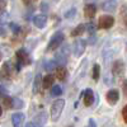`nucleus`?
<instances>
[{
	"mask_svg": "<svg viewBox=\"0 0 127 127\" xmlns=\"http://www.w3.org/2000/svg\"><path fill=\"white\" fill-rule=\"evenodd\" d=\"M114 24V18L112 15H102L98 20V27L100 29H109Z\"/></svg>",
	"mask_w": 127,
	"mask_h": 127,
	"instance_id": "nucleus-5",
	"label": "nucleus"
},
{
	"mask_svg": "<svg viewBox=\"0 0 127 127\" xmlns=\"http://www.w3.org/2000/svg\"><path fill=\"white\" fill-rule=\"evenodd\" d=\"M1 76H4L5 79L9 78V64H4V66H3V70H1V74H0Z\"/></svg>",
	"mask_w": 127,
	"mask_h": 127,
	"instance_id": "nucleus-25",
	"label": "nucleus"
},
{
	"mask_svg": "<svg viewBox=\"0 0 127 127\" xmlns=\"http://www.w3.org/2000/svg\"><path fill=\"white\" fill-rule=\"evenodd\" d=\"M54 81H55V78L52 75H46L42 79V87H43V89H50L54 85Z\"/></svg>",
	"mask_w": 127,
	"mask_h": 127,
	"instance_id": "nucleus-13",
	"label": "nucleus"
},
{
	"mask_svg": "<svg viewBox=\"0 0 127 127\" xmlns=\"http://www.w3.org/2000/svg\"><path fill=\"white\" fill-rule=\"evenodd\" d=\"M36 121H34V123L38 126V127H42L45 123H46V120H47V114L45 113V112H41V113H38V116L34 118Z\"/></svg>",
	"mask_w": 127,
	"mask_h": 127,
	"instance_id": "nucleus-15",
	"label": "nucleus"
},
{
	"mask_svg": "<svg viewBox=\"0 0 127 127\" xmlns=\"http://www.w3.org/2000/svg\"><path fill=\"white\" fill-rule=\"evenodd\" d=\"M67 76V70L65 69V66H57L56 69V78L59 80H65Z\"/></svg>",
	"mask_w": 127,
	"mask_h": 127,
	"instance_id": "nucleus-14",
	"label": "nucleus"
},
{
	"mask_svg": "<svg viewBox=\"0 0 127 127\" xmlns=\"http://www.w3.org/2000/svg\"><path fill=\"white\" fill-rule=\"evenodd\" d=\"M92 76L94 79V81H98L99 80V76H100V66L98 65V64H95V65L93 66V74Z\"/></svg>",
	"mask_w": 127,
	"mask_h": 127,
	"instance_id": "nucleus-20",
	"label": "nucleus"
},
{
	"mask_svg": "<svg viewBox=\"0 0 127 127\" xmlns=\"http://www.w3.org/2000/svg\"><path fill=\"white\" fill-rule=\"evenodd\" d=\"M62 94V88L60 85H54L51 89V95L52 97H60Z\"/></svg>",
	"mask_w": 127,
	"mask_h": 127,
	"instance_id": "nucleus-21",
	"label": "nucleus"
},
{
	"mask_svg": "<svg viewBox=\"0 0 127 127\" xmlns=\"http://www.w3.org/2000/svg\"><path fill=\"white\" fill-rule=\"evenodd\" d=\"M27 127H36V126H34L33 123H28V125H27Z\"/></svg>",
	"mask_w": 127,
	"mask_h": 127,
	"instance_id": "nucleus-37",
	"label": "nucleus"
},
{
	"mask_svg": "<svg viewBox=\"0 0 127 127\" xmlns=\"http://www.w3.org/2000/svg\"><path fill=\"white\" fill-rule=\"evenodd\" d=\"M23 1H24V4H31L32 0H23Z\"/></svg>",
	"mask_w": 127,
	"mask_h": 127,
	"instance_id": "nucleus-36",
	"label": "nucleus"
},
{
	"mask_svg": "<svg viewBox=\"0 0 127 127\" xmlns=\"http://www.w3.org/2000/svg\"><path fill=\"white\" fill-rule=\"evenodd\" d=\"M5 1H4V0H0V14H1L3 12H4V8H5Z\"/></svg>",
	"mask_w": 127,
	"mask_h": 127,
	"instance_id": "nucleus-34",
	"label": "nucleus"
},
{
	"mask_svg": "<svg viewBox=\"0 0 127 127\" xmlns=\"http://www.w3.org/2000/svg\"><path fill=\"white\" fill-rule=\"evenodd\" d=\"M84 97V104L87 105V107H90V105L94 103V92L92 89H87L83 94Z\"/></svg>",
	"mask_w": 127,
	"mask_h": 127,
	"instance_id": "nucleus-10",
	"label": "nucleus"
},
{
	"mask_svg": "<svg viewBox=\"0 0 127 127\" xmlns=\"http://www.w3.org/2000/svg\"><path fill=\"white\" fill-rule=\"evenodd\" d=\"M102 9L105 10V12H113V10H116V3L112 1V0L104 1V3L102 4Z\"/></svg>",
	"mask_w": 127,
	"mask_h": 127,
	"instance_id": "nucleus-16",
	"label": "nucleus"
},
{
	"mask_svg": "<svg viewBox=\"0 0 127 127\" xmlns=\"http://www.w3.org/2000/svg\"><path fill=\"white\" fill-rule=\"evenodd\" d=\"M122 117H123V121L127 123V104L125 105V108L122 109Z\"/></svg>",
	"mask_w": 127,
	"mask_h": 127,
	"instance_id": "nucleus-32",
	"label": "nucleus"
},
{
	"mask_svg": "<svg viewBox=\"0 0 127 127\" xmlns=\"http://www.w3.org/2000/svg\"><path fill=\"white\" fill-rule=\"evenodd\" d=\"M105 98H107V102H108L109 104L114 105L116 103L118 102V99H120V93H118L117 89H111V90L107 93V95H105Z\"/></svg>",
	"mask_w": 127,
	"mask_h": 127,
	"instance_id": "nucleus-8",
	"label": "nucleus"
},
{
	"mask_svg": "<svg viewBox=\"0 0 127 127\" xmlns=\"http://www.w3.org/2000/svg\"><path fill=\"white\" fill-rule=\"evenodd\" d=\"M41 81H42V76L41 74H37L36 78H34V81H33V93H38L39 90V87H41Z\"/></svg>",
	"mask_w": 127,
	"mask_h": 127,
	"instance_id": "nucleus-18",
	"label": "nucleus"
},
{
	"mask_svg": "<svg viewBox=\"0 0 127 127\" xmlns=\"http://www.w3.org/2000/svg\"><path fill=\"white\" fill-rule=\"evenodd\" d=\"M69 55H70V46H69V45H64L62 47L60 46L59 51L56 52V55H55L56 62L59 64V65L64 66V65H65V64L67 62Z\"/></svg>",
	"mask_w": 127,
	"mask_h": 127,
	"instance_id": "nucleus-2",
	"label": "nucleus"
},
{
	"mask_svg": "<svg viewBox=\"0 0 127 127\" xmlns=\"http://www.w3.org/2000/svg\"><path fill=\"white\" fill-rule=\"evenodd\" d=\"M123 93H125L126 98H127V81H125V84H123Z\"/></svg>",
	"mask_w": 127,
	"mask_h": 127,
	"instance_id": "nucleus-35",
	"label": "nucleus"
},
{
	"mask_svg": "<svg viewBox=\"0 0 127 127\" xmlns=\"http://www.w3.org/2000/svg\"><path fill=\"white\" fill-rule=\"evenodd\" d=\"M85 27H87V31H88V33H89V34H94V33H95V31H97V28H95V24H94L93 22L88 23Z\"/></svg>",
	"mask_w": 127,
	"mask_h": 127,
	"instance_id": "nucleus-26",
	"label": "nucleus"
},
{
	"mask_svg": "<svg viewBox=\"0 0 127 127\" xmlns=\"http://www.w3.org/2000/svg\"><path fill=\"white\" fill-rule=\"evenodd\" d=\"M64 38H65L64 33H61V32H56V33L51 37V39L48 42L47 51H54V50L60 48V46L62 45V42H64Z\"/></svg>",
	"mask_w": 127,
	"mask_h": 127,
	"instance_id": "nucleus-3",
	"label": "nucleus"
},
{
	"mask_svg": "<svg viewBox=\"0 0 127 127\" xmlns=\"http://www.w3.org/2000/svg\"><path fill=\"white\" fill-rule=\"evenodd\" d=\"M24 120H26V116L22 112H17L12 116V122L14 127H22V125L24 123Z\"/></svg>",
	"mask_w": 127,
	"mask_h": 127,
	"instance_id": "nucleus-9",
	"label": "nucleus"
},
{
	"mask_svg": "<svg viewBox=\"0 0 127 127\" xmlns=\"http://www.w3.org/2000/svg\"><path fill=\"white\" fill-rule=\"evenodd\" d=\"M85 47H87V41H84L81 38L76 39L75 42H74V45H72V54H74V56L80 57L84 54V51H85Z\"/></svg>",
	"mask_w": 127,
	"mask_h": 127,
	"instance_id": "nucleus-4",
	"label": "nucleus"
},
{
	"mask_svg": "<svg viewBox=\"0 0 127 127\" xmlns=\"http://www.w3.org/2000/svg\"><path fill=\"white\" fill-rule=\"evenodd\" d=\"M84 31H85V26H84V24H79L78 27L74 28V31L71 32V36H72V37H78V36L83 34Z\"/></svg>",
	"mask_w": 127,
	"mask_h": 127,
	"instance_id": "nucleus-19",
	"label": "nucleus"
},
{
	"mask_svg": "<svg viewBox=\"0 0 127 127\" xmlns=\"http://www.w3.org/2000/svg\"><path fill=\"white\" fill-rule=\"evenodd\" d=\"M9 27H10V29L13 31V33H19L20 27H19L18 24H15V23H10V24H9Z\"/></svg>",
	"mask_w": 127,
	"mask_h": 127,
	"instance_id": "nucleus-28",
	"label": "nucleus"
},
{
	"mask_svg": "<svg viewBox=\"0 0 127 127\" xmlns=\"http://www.w3.org/2000/svg\"><path fill=\"white\" fill-rule=\"evenodd\" d=\"M65 107V100L64 99H56L51 105V120L56 122L61 117V113Z\"/></svg>",
	"mask_w": 127,
	"mask_h": 127,
	"instance_id": "nucleus-1",
	"label": "nucleus"
},
{
	"mask_svg": "<svg viewBox=\"0 0 127 127\" xmlns=\"http://www.w3.org/2000/svg\"><path fill=\"white\" fill-rule=\"evenodd\" d=\"M87 1H89V0H87Z\"/></svg>",
	"mask_w": 127,
	"mask_h": 127,
	"instance_id": "nucleus-40",
	"label": "nucleus"
},
{
	"mask_svg": "<svg viewBox=\"0 0 127 127\" xmlns=\"http://www.w3.org/2000/svg\"><path fill=\"white\" fill-rule=\"evenodd\" d=\"M39 9H41V12L42 13H48V10H50V6H48V3H46V1H42L41 3V5H39Z\"/></svg>",
	"mask_w": 127,
	"mask_h": 127,
	"instance_id": "nucleus-27",
	"label": "nucleus"
},
{
	"mask_svg": "<svg viewBox=\"0 0 127 127\" xmlns=\"http://www.w3.org/2000/svg\"><path fill=\"white\" fill-rule=\"evenodd\" d=\"M56 69H57V62H56V60H48V61L45 62V70H47V71H54V70H56Z\"/></svg>",
	"mask_w": 127,
	"mask_h": 127,
	"instance_id": "nucleus-17",
	"label": "nucleus"
},
{
	"mask_svg": "<svg viewBox=\"0 0 127 127\" xmlns=\"http://www.w3.org/2000/svg\"><path fill=\"white\" fill-rule=\"evenodd\" d=\"M95 13H97V6L94 4H87L85 5V8H84V15H85V18L92 19V18H94Z\"/></svg>",
	"mask_w": 127,
	"mask_h": 127,
	"instance_id": "nucleus-12",
	"label": "nucleus"
},
{
	"mask_svg": "<svg viewBox=\"0 0 127 127\" xmlns=\"http://www.w3.org/2000/svg\"><path fill=\"white\" fill-rule=\"evenodd\" d=\"M24 107V103L22 99H19V98H14L13 99V108L15 109H22Z\"/></svg>",
	"mask_w": 127,
	"mask_h": 127,
	"instance_id": "nucleus-22",
	"label": "nucleus"
},
{
	"mask_svg": "<svg viewBox=\"0 0 127 127\" xmlns=\"http://www.w3.org/2000/svg\"><path fill=\"white\" fill-rule=\"evenodd\" d=\"M76 12H78L76 8H70L67 12L65 13V18H66V19H72L76 15Z\"/></svg>",
	"mask_w": 127,
	"mask_h": 127,
	"instance_id": "nucleus-23",
	"label": "nucleus"
},
{
	"mask_svg": "<svg viewBox=\"0 0 127 127\" xmlns=\"http://www.w3.org/2000/svg\"><path fill=\"white\" fill-rule=\"evenodd\" d=\"M95 42H97V36H95V34H89L87 43H89V45H94Z\"/></svg>",
	"mask_w": 127,
	"mask_h": 127,
	"instance_id": "nucleus-29",
	"label": "nucleus"
},
{
	"mask_svg": "<svg viewBox=\"0 0 127 127\" xmlns=\"http://www.w3.org/2000/svg\"><path fill=\"white\" fill-rule=\"evenodd\" d=\"M8 18H9V14L4 12L1 15H0V24H4V23L6 22V20H8Z\"/></svg>",
	"mask_w": 127,
	"mask_h": 127,
	"instance_id": "nucleus-31",
	"label": "nucleus"
},
{
	"mask_svg": "<svg viewBox=\"0 0 127 127\" xmlns=\"http://www.w3.org/2000/svg\"><path fill=\"white\" fill-rule=\"evenodd\" d=\"M85 127H97V123H95V121H94L93 118H90V120L88 121V125H87Z\"/></svg>",
	"mask_w": 127,
	"mask_h": 127,
	"instance_id": "nucleus-33",
	"label": "nucleus"
},
{
	"mask_svg": "<svg viewBox=\"0 0 127 127\" xmlns=\"http://www.w3.org/2000/svg\"><path fill=\"white\" fill-rule=\"evenodd\" d=\"M6 94H8V90L5 89V87L0 85V99H4L6 97Z\"/></svg>",
	"mask_w": 127,
	"mask_h": 127,
	"instance_id": "nucleus-30",
	"label": "nucleus"
},
{
	"mask_svg": "<svg viewBox=\"0 0 127 127\" xmlns=\"http://www.w3.org/2000/svg\"><path fill=\"white\" fill-rule=\"evenodd\" d=\"M33 23L37 28H45V26L47 24V17L45 14H39V15H36L33 18Z\"/></svg>",
	"mask_w": 127,
	"mask_h": 127,
	"instance_id": "nucleus-11",
	"label": "nucleus"
},
{
	"mask_svg": "<svg viewBox=\"0 0 127 127\" xmlns=\"http://www.w3.org/2000/svg\"><path fill=\"white\" fill-rule=\"evenodd\" d=\"M125 72V64L121 60H117L113 64V67H112V74L116 76H122Z\"/></svg>",
	"mask_w": 127,
	"mask_h": 127,
	"instance_id": "nucleus-7",
	"label": "nucleus"
},
{
	"mask_svg": "<svg viewBox=\"0 0 127 127\" xmlns=\"http://www.w3.org/2000/svg\"><path fill=\"white\" fill-rule=\"evenodd\" d=\"M3 103L5 105V108L10 109V108H13V98H10V97H5L3 99Z\"/></svg>",
	"mask_w": 127,
	"mask_h": 127,
	"instance_id": "nucleus-24",
	"label": "nucleus"
},
{
	"mask_svg": "<svg viewBox=\"0 0 127 127\" xmlns=\"http://www.w3.org/2000/svg\"><path fill=\"white\" fill-rule=\"evenodd\" d=\"M15 56L20 65H28V64H31V59H29V55L26 51V48H19L15 52Z\"/></svg>",
	"mask_w": 127,
	"mask_h": 127,
	"instance_id": "nucleus-6",
	"label": "nucleus"
},
{
	"mask_svg": "<svg viewBox=\"0 0 127 127\" xmlns=\"http://www.w3.org/2000/svg\"><path fill=\"white\" fill-rule=\"evenodd\" d=\"M0 60H1V52H0Z\"/></svg>",
	"mask_w": 127,
	"mask_h": 127,
	"instance_id": "nucleus-39",
	"label": "nucleus"
},
{
	"mask_svg": "<svg viewBox=\"0 0 127 127\" xmlns=\"http://www.w3.org/2000/svg\"><path fill=\"white\" fill-rule=\"evenodd\" d=\"M1 113H3V108H1V105H0V116H1Z\"/></svg>",
	"mask_w": 127,
	"mask_h": 127,
	"instance_id": "nucleus-38",
	"label": "nucleus"
}]
</instances>
